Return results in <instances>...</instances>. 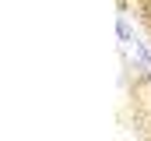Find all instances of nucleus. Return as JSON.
<instances>
[{"label": "nucleus", "mask_w": 151, "mask_h": 141, "mask_svg": "<svg viewBox=\"0 0 151 141\" xmlns=\"http://www.w3.org/2000/svg\"><path fill=\"white\" fill-rule=\"evenodd\" d=\"M119 39H123V42H134V35H130V25H127L123 18H119Z\"/></svg>", "instance_id": "1"}]
</instances>
